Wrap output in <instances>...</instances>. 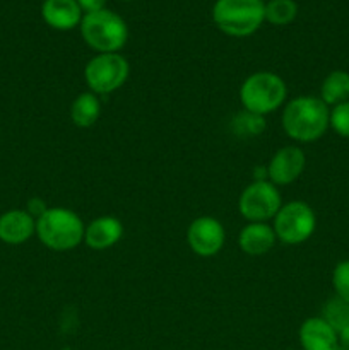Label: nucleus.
Masks as SVG:
<instances>
[{
  "label": "nucleus",
  "instance_id": "nucleus-8",
  "mask_svg": "<svg viewBox=\"0 0 349 350\" xmlns=\"http://www.w3.org/2000/svg\"><path fill=\"white\" fill-rule=\"evenodd\" d=\"M283 207L279 190L269 180H255L242 191L238 211L248 222H267Z\"/></svg>",
  "mask_w": 349,
  "mask_h": 350
},
{
  "label": "nucleus",
  "instance_id": "nucleus-25",
  "mask_svg": "<svg viewBox=\"0 0 349 350\" xmlns=\"http://www.w3.org/2000/svg\"><path fill=\"white\" fill-rule=\"evenodd\" d=\"M287 350H298V349H287Z\"/></svg>",
  "mask_w": 349,
  "mask_h": 350
},
{
  "label": "nucleus",
  "instance_id": "nucleus-20",
  "mask_svg": "<svg viewBox=\"0 0 349 350\" xmlns=\"http://www.w3.org/2000/svg\"><path fill=\"white\" fill-rule=\"evenodd\" d=\"M233 129H235L236 135L240 137H255L266 130V120H263V116L245 109L233 120Z\"/></svg>",
  "mask_w": 349,
  "mask_h": 350
},
{
  "label": "nucleus",
  "instance_id": "nucleus-16",
  "mask_svg": "<svg viewBox=\"0 0 349 350\" xmlns=\"http://www.w3.org/2000/svg\"><path fill=\"white\" fill-rule=\"evenodd\" d=\"M101 115V103L94 92H82L74 99L70 106L72 123L79 129H89L98 122Z\"/></svg>",
  "mask_w": 349,
  "mask_h": 350
},
{
  "label": "nucleus",
  "instance_id": "nucleus-19",
  "mask_svg": "<svg viewBox=\"0 0 349 350\" xmlns=\"http://www.w3.org/2000/svg\"><path fill=\"white\" fill-rule=\"evenodd\" d=\"M298 5L294 0H269L266 3V21L274 26H286L296 19Z\"/></svg>",
  "mask_w": 349,
  "mask_h": 350
},
{
  "label": "nucleus",
  "instance_id": "nucleus-26",
  "mask_svg": "<svg viewBox=\"0 0 349 350\" xmlns=\"http://www.w3.org/2000/svg\"><path fill=\"white\" fill-rule=\"evenodd\" d=\"M125 2H130V0H125Z\"/></svg>",
  "mask_w": 349,
  "mask_h": 350
},
{
  "label": "nucleus",
  "instance_id": "nucleus-1",
  "mask_svg": "<svg viewBox=\"0 0 349 350\" xmlns=\"http://www.w3.org/2000/svg\"><path fill=\"white\" fill-rule=\"evenodd\" d=\"M331 126V108L317 96H298L283 111V129L296 142H315Z\"/></svg>",
  "mask_w": 349,
  "mask_h": 350
},
{
  "label": "nucleus",
  "instance_id": "nucleus-3",
  "mask_svg": "<svg viewBox=\"0 0 349 350\" xmlns=\"http://www.w3.org/2000/svg\"><path fill=\"white\" fill-rule=\"evenodd\" d=\"M212 19L229 36H250L266 21V3L262 0H218L212 7Z\"/></svg>",
  "mask_w": 349,
  "mask_h": 350
},
{
  "label": "nucleus",
  "instance_id": "nucleus-4",
  "mask_svg": "<svg viewBox=\"0 0 349 350\" xmlns=\"http://www.w3.org/2000/svg\"><path fill=\"white\" fill-rule=\"evenodd\" d=\"M81 33L88 46L98 53H118L129 40L125 21L108 9L86 14L81 21Z\"/></svg>",
  "mask_w": 349,
  "mask_h": 350
},
{
  "label": "nucleus",
  "instance_id": "nucleus-14",
  "mask_svg": "<svg viewBox=\"0 0 349 350\" xmlns=\"http://www.w3.org/2000/svg\"><path fill=\"white\" fill-rule=\"evenodd\" d=\"M123 236V224L113 215H101L94 219L84 231V241L89 248L108 250L115 246Z\"/></svg>",
  "mask_w": 349,
  "mask_h": 350
},
{
  "label": "nucleus",
  "instance_id": "nucleus-11",
  "mask_svg": "<svg viewBox=\"0 0 349 350\" xmlns=\"http://www.w3.org/2000/svg\"><path fill=\"white\" fill-rule=\"evenodd\" d=\"M36 234V219L27 211L12 208L0 215V241L5 245H23Z\"/></svg>",
  "mask_w": 349,
  "mask_h": 350
},
{
  "label": "nucleus",
  "instance_id": "nucleus-17",
  "mask_svg": "<svg viewBox=\"0 0 349 350\" xmlns=\"http://www.w3.org/2000/svg\"><path fill=\"white\" fill-rule=\"evenodd\" d=\"M320 99L327 106H337L349 101V72L334 70L322 81Z\"/></svg>",
  "mask_w": 349,
  "mask_h": 350
},
{
  "label": "nucleus",
  "instance_id": "nucleus-6",
  "mask_svg": "<svg viewBox=\"0 0 349 350\" xmlns=\"http://www.w3.org/2000/svg\"><path fill=\"white\" fill-rule=\"evenodd\" d=\"M317 228L315 212L307 202L293 200L284 204L274 217V232L284 245H301L311 238Z\"/></svg>",
  "mask_w": 349,
  "mask_h": 350
},
{
  "label": "nucleus",
  "instance_id": "nucleus-22",
  "mask_svg": "<svg viewBox=\"0 0 349 350\" xmlns=\"http://www.w3.org/2000/svg\"><path fill=\"white\" fill-rule=\"evenodd\" d=\"M331 129L342 139H349V101L331 109Z\"/></svg>",
  "mask_w": 349,
  "mask_h": 350
},
{
  "label": "nucleus",
  "instance_id": "nucleus-24",
  "mask_svg": "<svg viewBox=\"0 0 349 350\" xmlns=\"http://www.w3.org/2000/svg\"><path fill=\"white\" fill-rule=\"evenodd\" d=\"M337 338H339V349L349 350V327H346L344 330L339 332Z\"/></svg>",
  "mask_w": 349,
  "mask_h": 350
},
{
  "label": "nucleus",
  "instance_id": "nucleus-12",
  "mask_svg": "<svg viewBox=\"0 0 349 350\" xmlns=\"http://www.w3.org/2000/svg\"><path fill=\"white\" fill-rule=\"evenodd\" d=\"M298 337L303 350H337L339 347L337 332L322 317L305 320L298 332Z\"/></svg>",
  "mask_w": 349,
  "mask_h": 350
},
{
  "label": "nucleus",
  "instance_id": "nucleus-7",
  "mask_svg": "<svg viewBox=\"0 0 349 350\" xmlns=\"http://www.w3.org/2000/svg\"><path fill=\"white\" fill-rule=\"evenodd\" d=\"M130 65L120 53H98L88 62L84 79L89 91L94 94H109L125 84Z\"/></svg>",
  "mask_w": 349,
  "mask_h": 350
},
{
  "label": "nucleus",
  "instance_id": "nucleus-5",
  "mask_svg": "<svg viewBox=\"0 0 349 350\" xmlns=\"http://www.w3.org/2000/svg\"><path fill=\"white\" fill-rule=\"evenodd\" d=\"M286 96V82L274 72H255L248 75L240 88V101L243 108L260 116L281 108Z\"/></svg>",
  "mask_w": 349,
  "mask_h": 350
},
{
  "label": "nucleus",
  "instance_id": "nucleus-21",
  "mask_svg": "<svg viewBox=\"0 0 349 350\" xmlns=\"http://www.w3.org/2000/svg\"><path fill=\"white\" fill-rule=\"evenodd\" d=\"M332 287L335 296L349 303V260L339 262L332 272Z\"/></svg>",
  "mask_w": 349,
  "mask_h": 350
},
{
  "label": "nucleus",
  "instance_id": "nucleus-18",
  "mask_svg": "<svg viewBox=\"0 0 349 350\" xmlns=\"http://www.w3.org/2000/svg\"><path fill=\"white\" fill-rule=\"evenodd\" d=\"M320 317L339 334L346 327H349V303L337 296L331 297L322 308Z\"/></svg>",
  "mask_w": 349,
  "mask_h": 350
},
{
  "label": "nucleus",
  "instance_id": "nucleus-9",
  "mask_svg": "<svg viewBox=\"0 0 349 350\" xmlns=\"http://www.w3.org/2000/svg\"><path fill=\"white\" fill-rule=\"evenodd\" d=\"M224 228L218 219L202 215L192 221L187 231V241L192 252L202 258L218 255L224 246Z\"/></svg>",
  "mask_w": 349,
  "mask_h": 350
},
{
  "label": "nucleus",
  "instance_id": "nucleus-23",
  "mask_svg": "<svg viewBox=\"0 0 349 350\" xmlns=\"http://www.w3.org/2000/svg\"><path fill=\"white\" fill-rule=\"evenodd\" d=\"M77 3L82 10H86V14H89L105 9L106 0H77Z\"/></svg>",
  "mask_w": 349,
  "mask_h": 350
},
{
  "label": "nucleus",
  "instance_id": "nucleus-2",
  "mask_svg": "<svg viewBox=\"0 0 349 350\" xmlns=\"http://www.w3.org/2000/svg\"><path fill=\"white\" fill-rule=\"evenodd\" d=\"M84 224L74 211L65 207H48L36 219L40 241L53 252H68L84 241Z\"/></svg>",
  "mask_w": 349,
  "mask_h": 350
},
{
  "label": "nucleus",
  "instance_id": "nucleus-15",
  "mask_svg": "<svg viewBox=\"0 0 349 350\" xmlns=\"http://www.w3.org/2000/svg\"><path fill=\"white\" fill-rule=\"evenodd\" d=\"M276 241V232L267 222H250L238 234L240 250L250 256L266 255L274 248Z\"/></svg>",
  "mask_w": 349,
  "mask_h": 350
},
{
  "label": "nucleus",
  "instance_id": "nucleus-10",
  "mask_svg": "<svg viewBox=\"0 0 349 350\" xmlns=\"http://www.w3.org/2000/svg\"><path fill=\"white\" fill-rule=\"evenodd\" d=\"M307 166V156L298 146L281 147L267 166V176L270 183L291 185L301 176Z\"/></svg>",
  "mask_w": 349,
  "mask_h": 350
},
{
  "label": "nucleus",
  "instance_id": "nucleus-13",
  "mask_svg": "<svg viewBox=\"0 0 349 350\" xmlns=\"http://www.w3.org/2000/svg\"><path fill=\"white\" fill-rule=\"evenodd\" d=\"M44 23L58 31H68L82 21V9L77 0H44L41 5Z\"/></svg>",
  "mask_w": 349,
  "mask_h": 350
}]
</instances>
